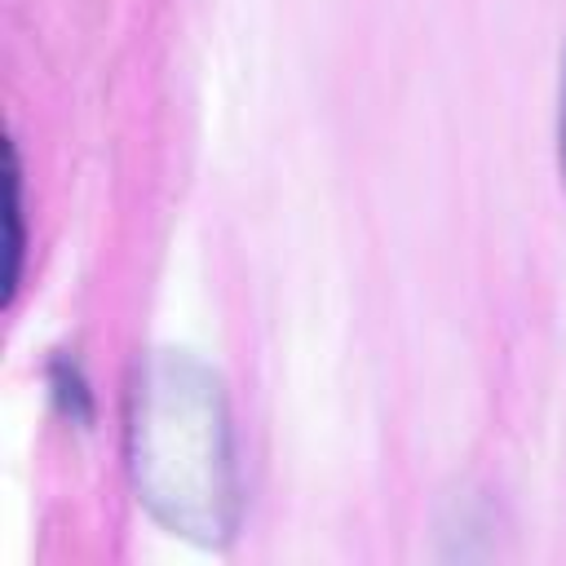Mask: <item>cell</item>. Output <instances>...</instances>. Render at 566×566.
<instances>
[{"label": "cell", "mask_w": 566, "mask_h": 566, "mask_svg": "<svg viewBox=\"0 0 566 566\" xmlns=\"http://www.w3.org/2000/svg\"><path fill=\"white\" fill-rule=\"evenodd\" d=\"M137 504L177 539L221 548L239 531V460L221 376L186 349L137 358L124 407Z\"/></svg>", "instance_id": "cell-1"}, {"label": "cell", "mask_w": 566, "mask_h": 566, "mask_svg": "<svg viewBox=\"0 0 566 566\" xmlns=\"http://www.w3.org/2000/svg\"><path fill=\"white\" fill-rule=\"evenodd\" d=\"M486 531H495V509L486 500V491L460 486L455 495H447L442 517H438V535H442V557H482L491 553Z\"/></svg>", "instance_id": "cell-2"}, {"label": "cell", "mask_w": 566, "mask_h": 566, "mask_svg": "<svg viewBox=\"0 0 566 566\" xmlns=\"http://www.w3.org/2000/svg\"><path fill=\"white\" fill-rule=\"evenodd\" d=\"M9 270H4V301H13L18 283H22V252H27V239H22V164H18V146L9 142Z\"/></svg>", "instance_id": "cell-3"}, {"label": "cell", "mask_w": 566, "mask_h": 566, "mask_svg": "<svg viewBox=\"0 0 566 566\" xmlns=\"http://www.w3.org/2000/svg\"><path fill=\"white\" fill-rule=\"evenodd\" d=\"M49 385H53V398L62 407V416H71L75 424H88L93 420V394L80 376V367L71 358H53L49 363Z\"/></svg>", "instance_id": "cell-4"}, {"label": "cell", "mask_w": 566, "mask_h": 566, "mask_svg": "<svg viewBox=\"0 0 566 566\" xmlns=\"http://www.w3.org/2000/svg\"><path fill=\"white\" fill-rule=\"evenodd\" d=\"M557 181L566 195V44H562V75H557Z\"/></svg>", "instance_id": "cell-5"}]
</instances>
